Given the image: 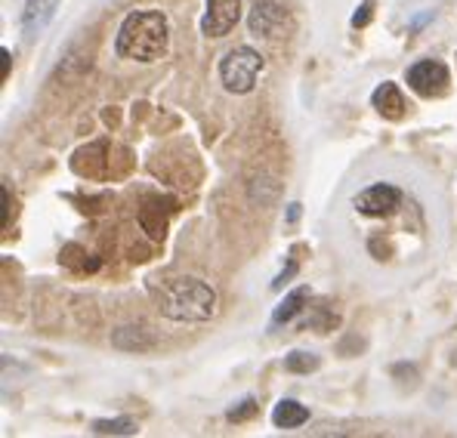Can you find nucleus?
Returning a JSON list of instances; mask_svg holds the SVG:
<instances>
[{
    "label": "nucleus",
    "instance_id": "nucleus-1",
    "mask_svg": "<svg viewBox=\"0 0 457 438\" xmlns=\"http://www.w3.org/2000/svg\"><path fill=\"white\" fill-rule=\"evenodd\" d=\"M167 40H170V25L164 12L139 10L120 22L114 53L130 62H154L167 53Z\"/></svg>",
    "mask_w": 457,
    "mask_h": 438
},
{
    "label": "nucleus",
    "instance_id": "nucleus-2",
    "mask_svg": "<svg viewBox=\"0 0 457 438\" xmlns=\"http://www.w3.org/2000/svg\"><path fill=\"white\" fill-rule=\"evenodd\" d=\"M158 309L170 321H207L217 312V293L198 278H170L154 287Z\"/></svg>",
    "mask_w": 457,
    "mask_h": 438
},
{
    "label": "nucleus",
    "instance_id": "nucleus-3",
    "mask_svg": "<svg viewBox=\"0 0 457 438\" xmlns=\"http://www.w3.org/2000/svg\"><path fill=\"white\" fill-rule=\"evenodd\" d=\"M260 71H263V56L257 50H251V46H235V50H228L223 56V62H220V80H223V87L228 93H235V96L251 93Z\"/></svg>",
    "mask_w": 457,
    "mask_h": 438
},
{
    "label": "nucleus",
    "instance_id": "nucleus-4",
    "mask_svg": "<svg viewBox=\"0 0 457 438\" xmlns=\"http://www.w3.org/2000/svg\"><path fill=\"white\" fill-rule=\"evenodd\" d=\"M247 25H251L253 35L269 37V40H281L294 31L291 12H287L281 4H275V0H257V6L251 10Z\"/></svg>",
    "mask_w": 457,
    "mask_h": 438
},
{
    "label": "nucleus",
    "instance_id": "nucleus-5",
    "mask_svg": "<svg viewBox=\"0 0 457 438\" xmlns=\"http://www.w3.org/2000/svg\"><path fill=\"white\" fill-rule=\"evenodd\" d=\"M448 80H452V74H448L442 62H436V59H423V62H414L408 69V87L423 99L442 96L448 90Z\"/></svg>",
    "mask_w": 457,
    "mask_h": 438
},
{
    "label": "nucleus",
    "instance_id": "nucleus-6",
    "mask_svg": "<svg viewBox=\"0 0 457 438\" xmlns=\"http://www.w3.org/2000/svg\"><path fill=\"white\" fill-rule=\"evenodd\" d=\"M241 19V0H207L201 31L207 37H226Z\"/></svg>",
    "mask_w": 457,
    "mask_h": 438
},
{
    "label": "nucleus",
    "instance_id": "nucleus-7",
    "mask_svg": "<svg viewBox=\"0 0 457 438\" xmlns=\"http://www.w3.org/2000/svg\"><path fill=\"white\" fill-rule=\"evenodd\" d=\"M355 211L365 213V217H389L402 207V192L395 186H371L361 194H355Z\"/></svg>",
    "mask_w": 457,
    "mask_h": 438
},
{
    "label": "nucleus",
    "instance_id": "nucleus-8",
    "mask_svg": "<svg viewBox=\"0 0 457 438\" xmlns=\"http://www.w3.org/2000/svg\"><path fill=\"white\" fill-rule=\"evenodd\" d=\"M371 103H374V109L389 120H399L402 114H405V99H402V90L395 84H380L378 90H374Z\"/></svg>",
    "mask_w": 457,
    "mask_h": 438
},
{
    "label": "nucleus",
    "instance_id": "nucleus-9",
    "mask_svg": "<svg viewBox=\"0 0 457 438\" xmlns=\"http://www.w3.org/2000/svg\"><path fill=\"white\" fill-rule=\"evenodd\" d=\"M56 4L59 0H29V4H25V12H22L25 35L35 37L37 31H44V25L50 22L53 12H56Z\"/></svg>",
    "mask_w": 457,
    "mask_h": 438
},
{
    "label": "nucleus",
    "instance_id": "nucleus-10",
    "mask_svg": "<svg viewBox=\"0 0 457 438\" xmlns=\"http://www.w3.org/2000/svg\"><path fill=\"white\" fill-rule=\"evenodd\" d=\"M112 343L118 349H127V352H145V349H154V334L145 327H118L112 334Z\"/></svg>",
    "mask_w": 457,
    "mask_h": 438
},
{
    "label": "nucleus",
    "instance_id": "nucleus-11",
    "mask_svg": "<svg viewBox=\"0 0 457 438\" xmlns=\"http://www.w3.org/2000/svg\"><path fill=\"white\" fill-rule=\"evenodd\" d=\"M306 420H309V410L294 399L278 401V408L272 410V423L278 429H297V426H303Z\"/></svg>",
    "mask_w": 457,
    "mask_h": 438
},
{
    "label": "nucleus",
    "instance_id": "nucleus-12",
    "mask_svg": "<svg viewBox=\"0 0 457 438\" xmlns=\"http://www.w3.org/2000/svg\"><path fill=\"white\" fill-rule=\"evenodd\" d=\"M309 300V291L306 287H297L291 296H285V302H281L278 309H275V315H272V325H287V321L294 318V315L303 309V302Z\"/></svg>",
    "mask_w": 457,
    "mask_h": 438
},
{
    "label": "nucleus",
    "instance_id": "nucleus-13",
    "mask_svg": "<svg viewBox=\"0 0 457 438\" xmlns=\"http://www.w3.org/2000/svg\"><path fill=\"white\" fill-rule=\"evenodd\" d=\"M96 435H137V423L120 417V420H96L93 423Z\"/></svg>",
    "mask_w": 457,
    "mask_h": 438
},
{
    "label": "nucleus",
    "instance_id": "nucleus-14",
    "mask_svg": "<svg viewBox=\"0 0 457 438\" xmlns=\"http://www.w3.org/2000/svg\"><path fill=\"white\" fill-rule=\"evenodd\" d=\"M315 368H319V359L306 352H291L285 359V370H291V374H309V370H315Z\"/></svg>",
    "mask_w": 457,
    "mask_h": 438
},
{
    "label": "nucleus",
    "instance_id": "nucleus-15",
    "mask_svg": "<svg viewBox=\"0 0 457 438\" xmlns=\"http://www.w3.org/2000/svg\"><path fill=\"white\" fill-rule=\"evenodd\" d=\"M253 414H257V401H253V399H245V401L238 404V408L228 410V420H232V423H241V420H247V417H253Z\"/></svg>",
    "mask_w": 457,
    "mask_h": 438
},
{
    "label": "nucleus",
    "instance_id": "nucleus-16",
    "mask_svg": "<svg viewBox=\"0 0 457 438\" xmlns=\"http://www.w3.org/2000/svg\"><path fill=\"white\" fill-rule=\"evenodd\" d=\"M371 12H374V4H371V0H365V4L359 6V12L353 16V25H355V29H365V25L371 22Z\"/></svg>",
    "mask_w": 457,
    "mask_h": 438
},
{
    "label": "nucleus",
    "instance_id": "nucleus-17",
    "mask_svg": "<svg viewBox=\"0 0 457 438\" xmlns=\"http://www.w3.org/2000/svg\"><path fill=\"white\" fill-rule=\"evenodd\" d=\"M4 207H6V211H4V228H6V226H10V207H12L10 192H6V188H4Z\"/></svg>",
    "mask_w": 457,
    "mask_h": 438
},
{
    "label": "nucleus",
    "instance_id": "nucleus-18",
    "mask_svg": "<svg viewBox=\"0 0 457 438\" xmlns=\"http://www.w3.org/2000/svg\"><path fill=\"white\" fill-rule=\"evenodd\" d=\"M0 59H4V78H6V71H10V50H0Z\"/></svg>",
    "mask_w": 457,
    "mask_h": 438
}]
</instances>
